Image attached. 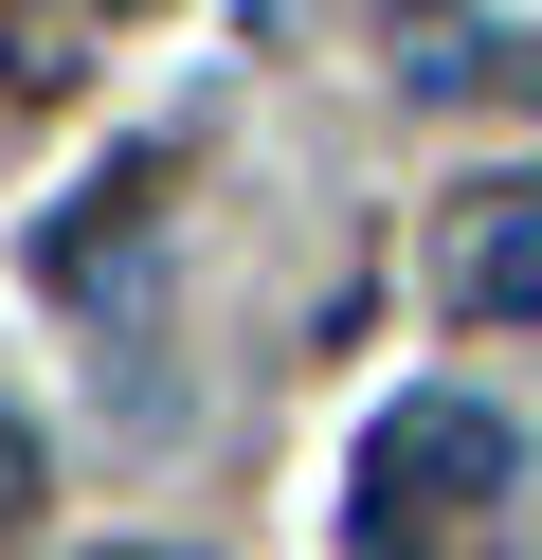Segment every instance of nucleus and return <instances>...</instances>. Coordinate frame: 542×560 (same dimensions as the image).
<instances>
[{
	"label": "nucleus",
	"mask_w": 542,
	"mask_h": 560,
	"mask_svg": "<svg viewBox=\"0 0 542 560\" xmlns=\"http://www.w3.org/2000/svg\"><path fill=\"white\" fill-rule=\"evenodd\" d=\"M506 488H524V434L488 398H397L361 434V560H452Z\"/></svg>",
	"instance_id": "nucleus-1"
},
{
	"label": "nucleus",
	"mask_w": 542,
	"mask_h": 560,
	"mask_svg": "<svg viewBox=\"0 0 542 560\" xmlns=\"http://www.w3.org/2000/svg\"><path fill=\"white\" fill-rule=\"evenodd\" d=\"M434 307L452 326H542V163L434 199Z\"/></svg>",
	"instance_id": "nucleus-2"
},
{
	"label": "nucleus",
	"mask_w": 542,
	"mask_h": 560,
	"mask_svg": "<svg viewBox=\"0 0 542 560\" xmlns=\"http://www.w3.org/2000/svg\"><path fill=\"white\" fill-rule=\"evenodd\" d=\"M145 199H163V163H108V182L36 235V290H55V307H145V254H163Z\"/></svg>",
	"instance_id": "nucleus-3"
},
{
	"label": "nucleus",
	"mask_w": 542,
	"mask_h": 560,
	"mask_svg": "<svg viewBox=\"0 0 542 560\" xmlns=\"http://www.w3.org/2000/svg\"><path fill=\"white\" fill-rule=\"evenodd\" d=\"M397 37H416V73H397V91H524V55H506L470 0H397Z\"/></svg>",
	"instance_id": "nucleus-4"
},
{
	"label": "nucleus",
	"mask_w": 542,
	"mask_h": 560,
	"mask_svg": "<svg viewBox=\"0 0 542 560\" xmlns=\"http://www.w3.org/2000/svg\"><path fill=\"white\" fill-rule=\"evenodd\" d=\"M19 524H36V434L0 416V542H19Z\"/></svg>",
	"instance_id": "nucleus-5"
}]
</instances>
